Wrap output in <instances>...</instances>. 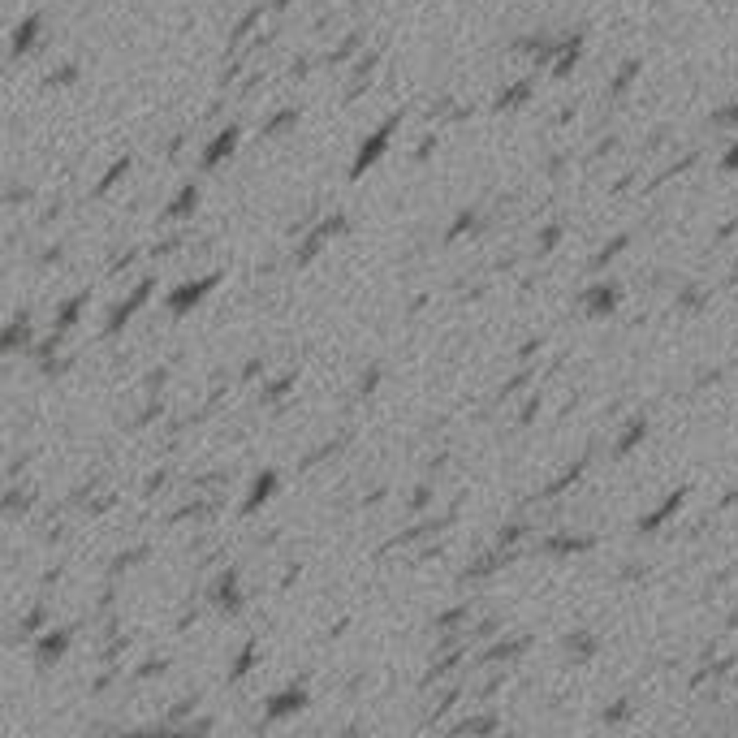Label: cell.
<instances>
[{
	"instance_id": "cell-1",
	"label": "cell",
	"mask_w": 738,
	"mask_h": 738,
	"mask_svg": "<svg viewBox=\"0 0 738 738\" xmlns=\"http://www.w3.org/2000/svg\"><path fill=\"white\" fill-rule=\"evenodd\" d=\"M207 290H212V281H194V285H186L182 294H173V298H169V307H173V311H186V307H190V302H199Z\"/></svg>"
},
{
	"instance_id": "cell-2",
	"label": "cell",
	"mask_w": 738,
	"mask_h": 738,
	"mask_svg": "<svg viewBox=\"0 0 738 738\" xmlns=\"http://www.w3.org/2000/svg\"><path fill=\"white\" fill-rule=\"evenodd\" d=\"M294 708H302V695H298V691L272 695V704H268V712H272V717H285V712H294Z\"/></svg>"
},
{
	"instance_id": "cell-3",
	"label": "cell",
	"mask_w": 738,
	"mask_h": 738,
	"mask_svg": "<svg viewBox=\"0 0 738 738\" xmlns=\"http://www.w3.org/2000/svg\"><path fill=\"white\" fill-rule=\"evenodd\" d=\"M380 151H385V134H380V138H372V143H367V151L358 155V165H354V173H363V169H367V165H372V160H376V155H380Z\"/></svg>"
}]
</instances>
